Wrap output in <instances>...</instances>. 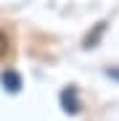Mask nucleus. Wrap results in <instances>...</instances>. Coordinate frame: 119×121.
<instances>
[{
	"mask_svg": "<svg viewBox=\"0 0 119 121\" xmlns=\"http://www.w3.org/2000/svg\"><path fill=\"white\" fill-rule=\"evenodd\" d=\"M5 48H8V39H5V34H3V32H0V55L5 53Z\"/></svg>",
	"mask_w": 119,
	"mask_h": 121,
	"instance_id": "nucleus-1",
	"label": "nucleus"
}]
</instances>
